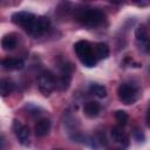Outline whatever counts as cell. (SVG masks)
<instances>
[{"label": "cell", "mask_w": 150, "mask_h": 150, "mask_svg": "<svg viewBox=\"0 0 150 150\" xmlns=\"http://www.w3.org/2000/svg\"><path fill=\"white\" fill-rule=\"evenodd\" d=\"M105 20V15L102 11L97 9V8H88V9H83L77 14V21L84 26V27H89V28H94V27H98L101 26Z\"/></svg>", "instance_id": "1"}, {"label": "cell", "mask_w": 150, "mask_h": 150, "mask_svg": "<svg viewBox=\"0 0 150 150\" xmlns=\"http://www.w3.org/2000/svg\"><path fill=\"white\" fill-rule=\"evenodd\" d=\"M110 135H111V138L115 141V142H120V143H124L125 145L128 144V137L123 130V128L121 125H115L111 128L110 130Z\"/></svg>", "instance_id": "12"}, {"label": "cell", "mask_w": 150, "mask_h": 150, "mask_svg": "<svg viewBox=\"0 0 150 150\" xmlns=\"http://www.w3.org/2000/svg\"><path fill=\"white\" fill-rule=\"evenodd\" d=\"M135 4L138 6H146V5H150V1H136Z\"/></svg>", "instance_id": "20"}, {"label": "cell", "mask_w": 150, "mask_h": 150, "mask_svg": "<svg viewBox=\"0 0 150 150\" xmlns=\"http://www.w3.org/2000/svg\"><path fill=\"white\" fill-rule=\"evenodd\" d=\"M74 50L77 55V57L80 59V61L82 62V64H84L86 67H94L96 64V56L94 54V48L91 47V45L86 41V40H80L74 45Z\"/></svg>", "instance_id": "2"}, {"label": "cell", "mask_w": 150, "mask_h": 150, "mask_svg": "<svg viewBox=\"0 0 150 150\" xmlns=\"http://www.w3.org/2000/svg\"><path fill=\"white\" fill-rule=\"evenodd\" d=\"M13 130H14V134H15L18 141L22 145L28 146L29 145V135H30L28 127L22 124L20 121L14 120L13 121Z\"/></svg>", "instance_id": "6"}, {"label": "cell", "mask_w": 150, "mask_h": 150, "mask_svg": "<svg viewBox=\"0 0 150 150\" xmlns=\"http://www.w3.org/2000/svg\"><path fill=\"white\" fill-rule=\"evenodd\" d=\"M50 121L48 118H41L36 122L35 127H34V131H35V135L38 137H43L46 136L49 130H50Z\"/></svg>", "instance_id": "10"}, {"label": "cell", "mask_w": 150, "mask_h": 150, "mask_svg": "<svg viewBox=\"0 0 150 150\" xmlns=\"http://www.w3.org/2000/svg\"><path fill=\"white\" fill-rule=\"evenodd\" d=\"M38 86H39L40 91L45 96H49L50 93L57 87V81H56L55 76L53 75V73L46 70L40 74L39 80H38Z\"/></svg>", "instance_id": "5"}, {"label": "cell", "mask_w": 150, "mask_h": 150, "mask_svg": "<svg viewBox=\"0 0 150 150\" xmlns=\"http://www.w3.org/2000/svg\"><path fill=\"white\" fill-rule=\"evenodd\" d=\"M35 18L36 16L34 14L29 13V12H16L12 15V21L15 25L26 28L27 26H29L35 20Z\"/></svg>", "instance_id": "8"}, {"label": "cell", "mask_w": 150, "mask_h": 150, "mask_svg": "<svg viewBox=\"0 0 150 150\" xmlns=\"http://www.w3.org/2000/svg\"><path fill=\"white\" fill-rule=\"evenodd\" d=\"M89 93L95 95V96H97V97H100V98H103L107 95V89H105V87H103V86H101L98 83H93L89 87Z\"/></svg>", "instance_id": "17"}, {"label": "cell", "mask_w": 150, "mask_h": 150, "mask_svg": "<svg viewBox=\"0 0 150 150\" xmlns=\"http://www.w3.org/2000/svg\"><path fill=\"white\" fill-rule=\"evenodd\" d=\"M118 98L124 104H132L139 98V90L136 86L131 83H122L117 89Z\"/></svg>", "instance_id": "3"}, {"label": "cell", "mask_w": 150, "mask_h": 150, "mask_svg": "<svg viewBox=\"0 0 150 150\" xmlns=\"http://www.w3.org/2000/svg\"><path fill=\"white\" fill-rule=\"evenodd\" d=\"M146 124L150 127V108H149L148 111H146Z\"/></svg>", "instance_id": "21"}, {"label": "cell", "mask_w": 150, "mask_h": 150, "mask_svg": "<svg viewBox=\"0 0 150 150\" xmlns=\"http://www.w3.org/2000/svg\"><path fill=\"white\" fill-rule=\"evenodd\" d=\"M1 66L4 69L6 70H20L23 68V61L21 59H16V57H8L2 60Z\"/></svg>", "instance_id": "9"}, {"label": "cell", "mask_w": 150, "mask_h": 150, "mask_svg": "<svg viewBox=\"0 0 150 150\" xmlns=\"http://www.w3.org/2000/svg\"><path fill=\"white\" fill-rule=\"evenodd\" d=\"M115 118H116V121L120 124L125 125L127 122H128V120H129V116H128V114L124 110H116L115 111Z\"/></svg>", "instance_id": "18"}, {"label": "cell", "mask_w": 150, "mask_h": 150, "mask_svg": "<svg viewBox=\"0 0 150 150\" xmlns=\"http://www.w3.org/2000/svg\"><path fill=\"white\" fill-rule=\"evenodd\" d=\"M135 38L136 41L141 45L143 43H148L149 42V34H148V29L145 28L144 25H139L136 30H135Z\"/></svg>", "instance_id": "14"}, {"label": "cell", "mask_w": 150, "mask_h": 150, "mask_svg": "<svg viewBox=\"0 0 150 150\" xmlns=\"http://www.w3.org/2000/svg\"><path fill=\"white\" fill-rule=\"evenodd\" d=\"M54 150H60V149H54Z\"/></svg>", "instance_id": "23"}, {"label": "cell", "mask_w": 150, "mask_h": 150, "mask_svg": "<svg viewBox=\"0 0 150 150\" xmlns=\"http://www.w3.org/2000/svg\"><path fill=\"white\" fill-rule=\"evenodd\" d=\"M16 45H18V40L13 34H7L1 40V46L5 50H13L16 47Z\"/></svg>", "instance_id": "16"}, {"label": "cell", "mask_w": 150, "mask_h": 150, "mask_svg": "<svg viewBox=\"0 0 150 150\" xmlns=\"http://www.w3.org/2000/svg\"><path fill=\"white\" fill-rule=\"evenodd\" d=\"M14 90V82L9 79H1L0 81V94L2 97L8 96Z\"/></svg>", "instance_id": "15"}, {"label": "cell", "mask_w": 150, "mask_h": 150, "mask_svg": "<svg viewBox=\"0 0 150 150\" xmlns=\"http://www.w3.org/2000/svg\"><path fill=\"white\" fill-rule=\"evenodd\" d=\"M134 138L137 142H143L144 138H145V136H144V134H143V131L141 129H135V131H134Z\"/></svg>", "instance_id": "19"}, {"label": "cell", "mask_w": 150, "mask_h": 150, "mask_svg": "<svg viewBox=\"0 0 150 150\" xmlns=\"http://www.w3.org/2000/svg\"><path fill=\"white\" fill-rule=\"evenodd\" d=\"M50 27V21L47 16H36L35 20L25 28V30L34 36V38H38V36H41L42 34H45Z\"/></svg>", "instance_id": "4"}, {"label": "cell", "mask_w": 150, "mask_h": 150, "mask_svg": "<svg viewBox=\"0 0 150 150\" xmlns=\"http://www.w3.org/2000/svg\"><path fill=\"white\" fill-rule=\"evenodd\" d=\"M100 110H101V107L97 102L95 101H88L84 107H83V112L87 117L89 118H94L96 117L98 114H100Z\"/></svg>", "instance_id": "11"}, {"label": "cell", "mask_w": 150, "mask_h": 150, "mask_svg": "<svg viewBox=\"0 0 150 150\" xmlns=\"http://www.w3.org/2000/svg\"><path fill=\"white\" fill-rule=\"evenodd\" d=\"M109 47L107 43H103V42H98L94 46V54L96 56V59L98 60H104L109 56Z\"/></svg>", "instance_id": "13"}, {"label": "cell", "mask_w": 150, "mask_h": 150, "mask_svg": "<svg viewBox=\"0 0 150 150\" xmlns=\"http://www.w3.org/2000/svg\"><path fill=\"white\" fill-rule=\"evenodd\" d=\"M60 69H61V75L57 80V87L60 88V90H66L68 89L71 80V66L67 63H62Z\"/></svg>", "instance_id": "7"}, {"label": "cell", "mask_w": 150, "mask_h": 150, "mask_svg": "<svg viewBox=\"0 0 150 150\" xmlns=\"http://www.w3.org/2000/svg\"><path fill=\"white\" fill-rule=\"evenodd\" d=\"M146 52H148V53H150V41L146 43Z\"/></svg>", "instance_id": "22"}]
</instances>
